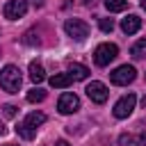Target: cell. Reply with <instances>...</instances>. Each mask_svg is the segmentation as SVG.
<instances>
[{
	"label": "cell",
	"mask_w": 146,
	"mask_h": 146,
	"mask_svg": "<svg viewBox=\"0 0 146 146\" xmlns=\"http://www.w3.org/2000/svg\"><path fill=\"white\" fill-rule=\"evenodd\" d=\"M21 82H23V75H21V68H18V66L7 64V66L0 71V87H2L7 94H18Z\"/></svg>",
	"instance_id": "cell-1"
},
{
	"label": "cell",
	"mask_w": 146,
	"mask_h": 146,
	"mask_svg": "<svg viewBox=\"0 0 146 146\" xmlns=\"http://www.w3.org/2000/svg\"><path fill=\"white\" fill-rule=\"evenodd\" d=\"M43 121H46V114H43V112H30V114L16 125V132H18L23 139H32V137L36 135V128H39Z\"/></svg>",
	"instance_id": "cell-2"
},
{
	"label": "cell",
	"mask_w": 146,
	"mask_h": 146,
	"mask_svg": "<svg viewBox=\"0 0 146 146\" xmlns=\"http://www.w3.org/2000/svg\"><path fill=\"white\" fill-rule=\"evenodd\" d=\"M64 32L75 41H84L89 36V25L80 18H66L64 21Z\"/></svg>",
	"instance_id": "cell-3"
},
{
	"label": "cell",
	"mask_w": 146,
	"mask_h": 146,
	"mask_svg": "<svg viewBox=\"0 0 146 146\" xmlns=\"http://www.w3.org/2000/svg\"><path fill=\"white\" fill-rule=\"evenodd\" d=\"M116 55H119V48H116L114 43H100V46H96V50H94V62H96L98 66H107Z\"/></svg>",
	"instance_id": "cell-4"
},
{
	"label": "cell",
	"mask_w": 146,
	"mask_h": 146,
	"mask_svg": "<svg viewBox=\"0 0 146 146\" xmlns=\"http://www.w3.org/2000/svg\"><path fill=\"white\" fill-rule=\"evenodd\" d=\"M135 78H137V71H135V66H130V64H123V66H119V68H114V71L110 73V80H112L114 84H119V87L130 84Z\"/></svg>",
	"instance_id": "cell-5"
},
{
	"label": "cell",
	"mask_w": 146,
	"mask_h": 146,
	"mask_svg": "<svg viewBox=\"0 0 146 146\" xmlns=\"http://www.w3.org/2000/svg\"><path fill=\"white\" fill-rule=\"evenodd\" d=\"M135 103H137V96H135V94L121 96V98L116 100V105H114V116H116V119H128V116L132 114V110H135Z\"/></svg>",
	"instance_id": "cell-6"
},
{
	"label": "cell",
	"mask_w": 146,
	"mask_h": 146,
	"mask_svg": "<svg viewBox=\"0 0 146 146\" xmlns=\"http://www.w3.org/2000/svg\"><path fill=\"white\" fill-rule=\"evenodd\" d=\"M57 110H59V114H73V112L80 110V98H78L75 94L66 91V94L59 96V100H57Z\"/></svg>",
	"instance_id": "cell-7"
},
{
	"label": "cell",
	"mask_w": 146,
	"mask_h": 146,
	"mask_svg": "<svg viewBox=\"0 0 146 146\" xmlns=\"http://www.w3.org/2000/svg\"><path fill=\"white\" fill-rule=\"evenodd\" d=\"M25 11H27V0H7L5 9H2L5 18H9V21H16V18L25 16Z\"/></svg>",
	"instance_id": "cell-8"
},
{
	"label": "cell",
	"mask_w": 146,
	"mask_h": 146,
	"mask_svg": "<svg viewBox=\"0 0 146 146\" xmlns=\"http://www.w3.org/2000/svg\"><path fill=\"white\" fill-rule=\"evenodd\" d=\"M87 96L94 100V103H105L107 100V96H110V91H107V87L103 84V82H98V80H94V82H89L87 84Z\"/></svg>",
	"instance_id": "cell-9"
},
{
	"label": "cell",
	"mask_w": 146,
	"mask_h": 146,
	"mask_svg": "<svg viewBox=\"0 0 146 146\" xmlns=\"http://www.w3.org/2000/svg\"><path fill=\"white\" fill-rule=\"evenodd\" d=\"M139 27H141V18L135 16V14H130V16H125L121 21V30L125 34H135V32H139Z\"/></svg>",
	"instance_id": "cell-10"
},
{
	"label": "cell",
	"mask_w": 146,
	"mask_h": 146,
	"mask_svg": "<svg viewBox=\"0 0 146 146\" xmlns=\"http://www.w3.org/2000/svg\"><path fill=\"white\" fill-rule=\"evenodd\" d=\"M30 80L34 84H39V82L46 80V71H43V66L39 62H30Z\"/></svg>",
	"instance_id": "cell-11"
},
{
	"label": "cell",
	"mask_w": 146,
	"mask_h": 146,
	"mask_svg": "<svg viewBox=\"0 0 146 146\" xmlns=\"http://www.w3.org/2000/svg\"><path fill=\"white\" fill-rule=\"evenodd\" d=\"M71 82H73V78L68 73H55L50 78V87H55V89H66Z\"/></svg>",
	"instance_id": "cell-12"
},
{
	"label": "cell",
	"mask_w": 146,
	"mask_h": 146,
	"mask_svg": "<svg viewBox=\"0 0 146 146\" xmlns=\"http://www.w3.org/2000/svg\"><path fill=\"white\" fill-rule=\"evenodd\" d=\"M68 75H71L73 80H84V78L89 75V68H87L84 64H71V66H68Z\"/></svg>",
	"instance_id": "cell-13"
},
{
	"label": "cell",
	"mask_w": 146,
	"mask_h": 146,
	"mask_svg": "<svg viewBox=\"0 0 146 146\" xmlns=\"http://www.w3.org/2000/svg\"><path fill=\"white\" fill-rule=\"evenodd\" d=\"M130 55H132L135 59H144V57H146V39H139V41L130 48Z\"/></svg>",
	"instance_id": "cell-14"
},
{
	"label": "cell",
	"mask_w": 146,
	"mask_h": 146,
	"mask_svg": "<svg viewBox=\"0 0 146 146\" xmlns=\"http://www.w3.org/2000/svg\"><path fill=\"white\" fill-rule=\"evenodd\" d=\"M43 98H46V91L39 89V87H34V89L27 91V100H30V103H41Z\"/></svg>",
	"instance_id": "cell-15"
},
{
	"label": "cell",
	"mask_w": 146,
	"mask_h": 146,
	"mask_svg": "<svg viewBox=\"0 0 146 146\" xmlns=\"http://www.w3.org/2000/svg\"><path fill=\"white\" fill-rule=\"evenodd\" d=\"M105 7L110 11H123L128 7V0H105Z\"/></svg>",
	"instance_id": "cell-16"
},
{
	"label": "cell",
	"mask_w": 146,
	"mask_h": 146,
	"mask_svg": "<svg viewBox=\"0 0 146 146\" xmlns=\"http://www.w3.org/2000/svg\"><path fill=\"white\" fill-rule=\"evenodd\" d=\"M98 27H100L103 32H112V30H114V21H112V18H98Z\"/></svg>",
	"instance_id": "cell-17"
},
{
	"label": "cell",
	"mask_w": 146,
	"mask_h": 146,
	"mask_svg": "<svg viewBox=\"0 0 146 146\" xmlns=\"http://www.w3.org/2000/svg\"><path fill=\"white\" fill-rule=\"evenodd\" d=\"M16 110H18L16 105H5V107H2V114H5L7 119H14V116H16Z\"/></svg>",
	"instance_id": "cell-18"
},
{
	"label": "cell",
	"mask_w": 146,
	"mask_h": 146,
	"mask_svg": "<svg viewBox=\"0 0 146 146\" xmlns=\"http://www.w3.org/2000/svg\"><path fill=\"white\" fill-rule=\"evenodd\" d=\"M119 141H121V144H130V141H132V137H130V135H121V137H119Z\"/></svg>",
	"instance_id": "cell-19"
},
{
	"label": "cell",
	"mask_w": 146,
	"mask_h": 146,
	"mask_svg": "<svg viewBox=\"0 0 146 146\" xmlns=\"http://www.w3.org/2000/svg\"><path fill=\"white\" fill-rule=\"evenodd\" d=\"M137 141H139V146H146V132H144V135H139V139H137Z\"/></svg>",
	"instance_id": "cell-20"
},
{
	"label": "cell",
	"mask_w": 146,
	"mask_h": 146,
	"mask_svg": "<svg viewBox=\"0 0 146 146\" xmlns=\"http://www.w3.org/2000/svg\"><path fill=\"white\" fill-rule=\"evenodd\" d=\"M32 5L34 7H43V0H32Z\"/></svg>",
	"instance_id": "cell-21"
},
{
	"label": "cell",
	"mask_w": 146,
	"mask_h": 146,
	"mask_svg": "<svg viewBox=\"0 0 146 146\" xmlns=\"http://www.w3.org/2000/svg\"><path fill=\"white\" fill-rule=\"evenodd\" d=\"M55 146H71V144H68V141H64V139H59V141H57Z\"/></svg>",
	"instance_id": "cell-22"
},
{
	"label": "cell",
	"mask_w": 146,
	"mask_h": 146,
	"mask_svg": "<svg viewBox=\"0 0 146 146\" xmlns=\"http://www.w3.org/2000/svg\"><path fill=\"white\" fill-rule=\"evenodd\" d=\"M141 9H144V11H146V0H141Z\"/></svg>",
	"instance_id": "cell-23"
},
{
	"label": "cell",
	"mask_w": 146,
	"mask_h": 146,
	"mask_svg": "<svg viewBox=\"0 0 146 146\" xmlns=\"http://www.w3.org/2000/svg\"><path fill=\"white\" fill-rule=\"evenodd\" d=\"M2 132H5V128H2V123H0V135H2Z\"/></svg>",
	"instance_id": "cell-24"
},
{
	"label": "cell",
	"mask_w": 146,
	"mask_h": 146,
	"mask_svg": "<svg viewBox=\"0 0 146 146\" xmlns=\"http://www.w3.org/2000/svg\"><path fill=\"white\" fill-rule=\"evenodd\" d=\"M5 146H16V144H5Z\"/></svg>",
	"instance_id": "cell-25"
}]
</instances>
